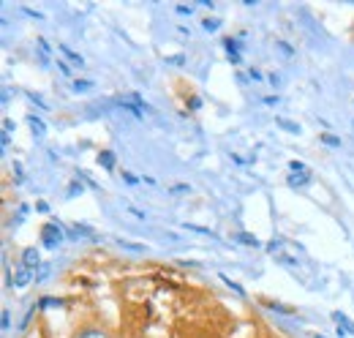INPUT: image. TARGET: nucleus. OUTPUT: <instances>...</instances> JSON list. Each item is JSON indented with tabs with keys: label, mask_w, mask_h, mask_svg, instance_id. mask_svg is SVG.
<instances>
[{
	"label": "nucleus",
	"mask_w": 354,
	"mask_h": 338,
	"mask_svg": "<svg viewBox=\"0 0 354 338\" xmlns=\"http://www.w3.org/2000/svg\"><path fill=\"white\" fill-rule=\"evenodd\" d=\"M41 243H44L46 248H58L60 243H63V229H60V224H55V221L44 224V226H41Z\"/></svg>",
	"instance_id": "1"
},
{
	"label": "nucleus",
	"mask_w": 354,
	"mask_h": 338,
	"mask_svg": "<svg viewBox=\"0 0 354 338\" xmlns=\"http://www.w3.org/2000/svg\"><path fill=\"white\" fill-rule=\"evenodd\" d=\"M33 276H36V270H30V267L25 265V262H19L17 267H14V278H11V287H28L30 281H33Z\"/></svg>",
	"instance_id": "2"
},
{
	"label": "nucleus",
	"mask_w": 354,
	"mask_h": 338,
	"mask_svg": "<svg viewBox=\"0 0 354 338\" xmlns=\"http://www.w3.org/2000/svg\"><path fill=\"white\" fill-rule=\"evenodd\" d=\"M333 322L338 327H343V333H349V335H354V322L346 317L343 311H333Z\"/></svg>",
	"instance_id": "3"
},
{
	"label": "nucleus",
	"mask_w": 354,
	"mask_h": 338,
	"mask_svg": "<svg viewBox=\"0 0 354 338\" xmlns=\"http://www.w3.org/2000/svg\"><path fill=\"white\" fill-rule=\"evenodd\" d=\"M58 49H60L63 55H66V58H68L71 63H74L76 68H82V66H85V58H82L79 52H74V49H71V46H66V44H58Z\"/></svg>",
	"instance_id": "4"
},
{
	"label": "nucleus",
	"mask_w": 354,
	"mask_h": 338,
	"mask_svg": "<svg viewBox=\"0 0 354 338\" xmlns=\"http://www.w3.org/2000/svg\"><path fill=\"white\" fill-rule=\"evenodd\" d=\"M234 240L242 243V246H248V248H259V246H262L259 238H256V235H251V232H237V235H234Z\"/></svg>",
	"instance_id": "5"
},
{
	"label": "nucleus",
	"mask_w": 354,
	"mask_h": 338,
	"mask_svg": "<svg viewBox=\"0 0 354 338\" xmlns=\"http://www.w3.org/2000/svg\"><path fill=\"white\" fill-rule=\"evenodd\" d=\"M22 262H25L30 270H36V267L41 265V256H38L36 248H25V254H22Z\"/></svg>",
	"instance_id": "6"
},
{
	"label": "nucleus",
	"mask_w": 354,
	"mask_h": 338,
	"mask_svg": "<svg viewBox=\"0 0 354 338\" xmlns=\"http://www.w3.org/2000/svg\"><path fill=\"white\" fill-rule=\"evenodd\" d=\"M224 46H226V55H229V60H232V63H240V41H234V38H226Z\"/></svg>",
	"instance_id": "7"
},
{
	"label": "nucleus",
	"mask_w": 354,
	"mask_h": 338,
	"mask_svg": "<svg viewBox=\"0 0 354 338\" xmlns=\"http://www.w3.org/2000/svg\"><path fill=\"white\" fill-rule=\"evenodd\" d=\"M28 125L33 128L36 137H44V134H46V123L41 120V117H36V115H28Z\"/></svg>",
	"instance_id": "8"
},
{
	"label": "nucleus",
	"mask_w": 354,
	"mask_h": 338,
	"mask_svg": "<svg viewBox=\"0 0 354 338\" xmlns=\"http://www.w3.org/2000/svg\"><path fill=\"white\" fill-rule=\"evenodd\" d=\"M98 164H101L104 169H115L117 159H115V153H112V150H101V153H98Z\"/></svg>",
	"instance_id": "9"
},
{
	"label": "nucleus",
	"mask_w": 354,
	"mask_h": 338,
	"mask_svg": "<svg viewBox=\"0 0 354 338\" xmlns=\"http://www.w3.org/2000/svg\"><path fill=\"white\" fill-rule=\"evenodd\" d=\"M36 46H38V55H41V63L44 66H49V58H52V46L44 41V38H38L36 41Z\"/></svg>",
	"instance_id": "10"
},
{
	"label": "nucleus",
	"mask_w": 354,
	"mask_h": 338,
	"mask_svg": "<svg viewBox=\"0 0 354 338\" xmlns=\"http://www.w3.org/2000/svg\"><path fill=\"white\" fill-rule=\"evenodd\" d=\"M275 125H281V128H286L289 134H300L303 128L297 125L294 120H286V117H275Z\"/></svg>",
	"instance_id": "11"
},
{
	"label": "nucleus",
	"mask_w": 354,
	"mask_h": 338,
	"mask_svg": "<svg viewBox=\"0 0 354 338\" xmlns=\"http://www.w3.org/2000/svg\"><path fill=\"white\" fill-rule=\"evenodd\" d=\"M275 259H278V262L281 265H286V267H297V265H300V262H297V259L294 256H289V254H283V251L278 248V251H275V254H273Z\"/></svg>",
	"instance_id": "12"
},
{
	"label": "nucleus",
	"mask_w": 354,
	"mask_h": 338,
	"mask_svg": "<svg viewBox=\"0 0 354 338\" xmlns=\"http://www.w3.org/2000/svg\"><path fill=\"white\" fill-rule=\"evenodd\" d=\"M311 183V172H300V175L289 177V186H308Z\"/></svg>",
	"instance_id": "13"
},
{
	"label": "nucleus",
	"mask_w": 354,
	"mask_h": 338,
	"mask_svg": "<svg viewBox=\"0 0 354 338\" xmlns=\"http://www.w3.org/2000/svg\"><path fill=\"white\" fill-rule=\"evenodd\" d=\"M93 88H96V82H93V80H76L74 82V93H88Z\"/></svg>",
	"instance_id": "14"
},
{
	"label": "nucleus",
	"mask_w": 354,
	"mask_h": 338,
	"mask_svg": "<svg viewBox=\"0 0 354 338\" xmlns=\"http://www.w3.org/2000/svg\"><path fill=\"white\" fill-rule=\"evenodd\" d=\"M49 273H52V265L49 262H41V265H38V270H36V276H33V281H44Z\"/></svg>",
	"instance_id": "15"
},
{
	"label": "nucleus",
	"mask_w": 354,
	"mask_h": 338,
	"mask_svg": "<svg viewBox=\"0 0 354 338\" xmlns=\"http://www.w3.org/2000/svg\"><path fill=\"white\" fill-rule=\"evenodd\" d=\"M63 300H58V297H41L38 300V308H60Z\"/></svg>",
	"instance_id": "16"
},
{
	"label": "nucleus",
	"mask_w": 354,
	"mask_h": 338,
	"mask_svg": "<svg viewBox=\"0 0 354 338\" xmlns=\"http://www.w3.org/2000/svg\"><path fill=\"white\" fill-rule=\"evenodd\" d=\"M71 235H85V238H96V229H90V226H85V224H74Z\"/></svg>",
	"instance_id": "17"
},
{
	"label": "nucleus",
	"mask_w": 354,
	"mask_h": 338,
	"mask_svg": "<svg viewBox=\"0 0 354 338\" xmlns=\"http://www.w3.org/2000/svg\"><path fill=\"white\" fill-rule=\"evenodd\" d=\"M202 28L207 30V33H215V30L221 28V19H215V17H207V19L202 22Z\"/></svg>",
	"instance_id": "18"
},
{
	"label": "nucleus",
	"mask_w": 354,
	"mask_h": 338,
	"mask_svg": "<svg viewBox=\"0 0 354 338\" xmlns=\"http://www.w3.org/2000/svg\"><path fill=\"white\" fill-rule=\"evenodd\" d=\"M319 139L324 145H330V147H341V139H338L335 134H319Z\"/></svg>",
	"instance_id": "19"
},
{
	"label": "nucleus",
	"mask_w": 354,
	"mask_h": 338,
	"mask_svg": "<svg viewBox=\"0 0 354 338\" xmlns=\"http://www.w3.org/2000/svg\"><path fill=\"white\" fill-rule=\"evenodd\" d=\"M221 281H224V284H226V287H232V289H234V292H237L240 297H246V289H242V287L237 284V281H232L229 276H221Z\"/></svg>",
	"instance_id": "20"
},
{
	"label": "nucleus",
	"mask_w": 354,
	"mask_h": 338,
	"mask_svg": "<svg viewBox=\"0 0 354 338\" xmlns=\"http://www.w3.org/2000/svg\"><path fill=\"white\" fill-rule=\"evenodd\" d=\"M76 338H106V333H104V330H93L90 327V330H82Z\"/></svg>",
	"instance_id": "21"
},
{
	"label": "nucleus",
	"mask_w": 354,
	"mask_h": 338,
	"mask_svg": "<svg viewBox=\"0 0 354 338\" xmlns=\"http://www.w3.org/2000/svg\"><path fill=\"white\" fill-rule=\"evenodd\" d=\"M275 46H278V52L283 55V58H292V55H294V49H292V46H289L286 41H275Z\"/></svg>",
	"instance_id": "22"
},
{
	"label": "nucleus",
	"mask_w": 354,
	"mask_h": 338,
	"mask_svg": "<svg viewBox=\"0 0 354 338\" xmlns=\"http://www.w3.org/2000/svg\"><path fill=\"white\" fill-rule=\"evenodd\" d=\"M289 169H292V175H300V172H308V169H305V164H303V161H292V164H289Z\"/></svg>",
	"instance_id": "23"
},
{
	"label": "nucleus",
	"mask_w": 354,
	"mask_h": 338,
	"mask_svg": "<svg viewBox=\"0 0 354 338\" xmlns=\"http://www.w3.org/2000/svg\"><path fill=\"white\" fill-rule=\"evenodd\" d=\"M120 246L123 248H131V251H145V246H137V243H131V240H120Z\"/></svg>",
	"instance_id": "24"
},
{
	"label": "nucleus",
	"mask_w": 354,
	"mask_h": 338,
	"mask_svg": "<svg viewBox=\"0 0 354 338\" xmlns=\"http://www.w3.org/2000/svg\"><path fill=\"white\" fill-rule=\"evenodd\" d=\"M74 194H82V183H79V180H74L71 188H68V196H74Z\"/></svg>",
	"instance_id": "25"
},
{
	"label": "nucleus",
	"mask_w": 354,
	"mask_h": 338,
	"mask_svg": "<svg viewBox=\"0 0 354 338\" xmlns=\"http://www.w3.org/2000/svg\"><path fill=\"white\" fill-rule=\"evenodd\" d=\"M123 180H125L128 186H137V183H139V177H137V175H131V172H123Z\"/></svg>",
	"instance_id": "26"
},
{
	"label": "nucleus",
	"mask_w": 354,
	"mask_h": 338,
	"mask_svg": "<svg viewBox=\"0 0 354 338\" xmlns=\"http://www.w3.org/2000/svg\"><path fill=\"white\" fill-rule=\"evenodd\" d=\"M79 177H82V180H85V183H88L90 188H98V183H96V180H93V177L88 175V172H79Z\"/></svg>",
	"instance_id": "27"
},
{
	"label": "nucleus",
	"mask_w": 354,
	"mask_h": 338,
	"mask_svg": "<svg viewBox=\"0 0 354 338\" xmlns=\"http://www.w3.org/2000/svg\"><path fill=\"white\" fill-rule=\"evenodd\" d=\"M22 14H28V17H33V19H41V11H33V9H28V6H22Z\"/></svg>",
	"instance_id": "28"
},
{
	"label": "nucleus",
	"mask_w": 354,
	"mask_h": 338,
	"mask_svg": "<svg viewBox=\"0 0 354 338\" xmlns=\"http://www.w3.org/2000/svg\"><path fill=\"white\" fill-rule=\"evenodd\" d=\"M270 308H273V311H278V314H294L292 308H289V305H275V303H273Z\"/></svg>",
	"instance_id": "29"
},
{
	"label": "nucleus",
	"mask_w": 354,
	"mask_h": 338,
	"mask_svg": "<svg viewBox=\"0 0 354 338\" xmlns=\"http://www.w3.org/2000/svg\"><path fill=\"white\" fill-rule=\"evenodd\" d=\"M175 11H177V14H188V17H191V14H194V6H177Z\"/></svg>",
	"instance_id": "30"
},
{
	"label": "nucleus",
	"mask_w": 354,
	"mask_h": 338,
	"mask_svg": "<svg viewBox=\"0 0 354 338\" xmlns=\"http://www.w3.org/2000/svg\"><path fill=\"white\" fill-rule=\"evenodd\" d=\"M167 63H175V66H183V63H185V58H183V55H175V58H167Z\"/></svg>",
	"instance_id": "31"
},
{
	"label": "nucleus",
	"mask_w": 354,
	"mask_h": 338,
	"mask_svg": "<svg viewBox=\"0 0 354 338\" xmlns=\"http://www.w3.org/2000/svg\"><path fill=\"white\" fill-rule=\"evenodd\" d=\"M11 131H14V123L6 117V120H3V134H9V137H11Z\"/></svg>",
	"instance_id": "32"
},
{
	"label": "nucleus",
	"mask_w": 354,
	"mask_h": 338,
	"mask_svg": "<svg viewBox=\"0 0 354 338\" xmlns=\"http://www.w3.org/2000/svg\"><path fill=\"white\" fill-rule=\"evenodd\" d=\"M28 98H30V101H36L38 107H46V104H44V98H41V96H36V93H28Z\"/></svg>",
	"instance_id": "33"
},
{
	"label": "nucleus",
	"mask_w": 354,
	"mask_h": 338,
	"mask_svg": "<svg viewBox=\"0 0 354 338\" xmlns=\"http://www.w3.org/2000/svg\"><path fill=\"white\" fill-rule=\"evenodd\" d=\"M3 330H11V317H9V311H3Z\"/></svg>",
	"instance_id": "34"
},
{
	"label": "nucleus",
	"mask_w": 354,
	"mask_h": 338,
	"mask_svg": "<svg viewBox=\"0 0 354 338\" xmlns=\"http://www.w3.org/2000/svg\"><path fill=\"white\" fill-rule=\"evenodd\" d=\"M58 68L63 74H71V66H68V63H63V60H58Z\"/></svg>",
	"instance_id": "35"
},
{
	"label": "nucleus",
	"mask_w": 354,
	"mask_h": 338,
	"mask_svg": "<svg viewBox=\"0 0 354 338\" xmlns=\"http://www.w3.org/2000/svg\"><path fill=\"white\" fill-rule=\"evenodd\" d=\"M188 107H191V109H199V107H202V98H196V96H194L191 101H188Z\"/></svg>",
	"instance_id": "36"
},
{
	"label": "nucleus",
	"mask_w": 354,
	"mask_h": 338,
	"mask_svg": "<svg viewBox=\"0 0 354 338\" xmlns=\"http://www.w3.org/2000/svg\"><path fill=\"white\" fill-rule=\"evenodd\" d=\"M172 191H175V194H180V191H188V186H185V183H177V186H172Z\"/></svg>",
	"instance_id": "37"
},
{
	"label": "nucleus",
	"mask_w": 354,
	"mask_h": 338,
	"mask_svg": "<svg viewBox=\"0 0 354 338\" xmlns=\"http://www.w3.org/2000/svg\"><path fill=\"white\" fill-rule=\"evenodd\" d=\"M248 74H251V80H262V76H264L262 71H256V68H251V71H248Z\"/></svg>",
	"instance_id": "38"
},
{
	"label": "nucleus",
	"mask_w": 354,
	"mask_h": 338,
	"mask_svg": "<svg viewBox=\"0 0 354 338\" xmlns=\"http://www.w3.org/2000/svg\"><path fill=\"white\" fill-rule=\"evenodd\" d=\"M278 101H281L278 96H264V104H278Z\"/></svg>",
	"instance_id": "39"
},
{
	"label": "nucleus",
	"mask_w": 354,
	"mask_h": 338,
	"mask_svg": "<svg viewBox=\"0 0 354 338\" xmlns=\"http://www.w3.org/2000/svg\"><path fill=\"white\" fill-rule=\"evenodd\" d=\"M316 338H327V335H316Z\"/></svg>",
	"instance_id": "40"
}]
</instances>
